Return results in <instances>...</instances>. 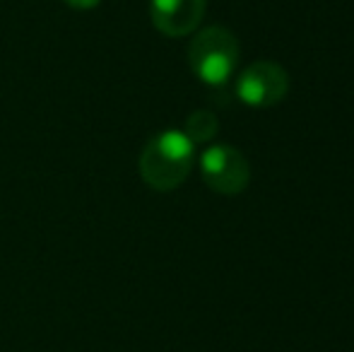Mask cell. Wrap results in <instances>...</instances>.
Wrapping results in <instances>:
<instances>
[{
    "label": "cell",
    "instance_id": "obj_1",
    "mask_svg": "<svg viewBox=\"0 0 354 352\" xmlns=\"http://www.w3.org/2000/svg\"><path fill=\"white\" fill-rule=\"evenodd\" d=\"M196 162V145L183 131H164L145 145L140 155V176L154 191H174L188 178Z\"/></svg>",
    "mask_w": 354,
    "mask_h": 352
},
{
    "label": "cell",
    "instance_id": "obj_2",
    "mask_svg": "<svg viewBox=\"0 0 354 352\" xmlns=\"http://www.w3.org/2000/svg\"><path fill=\"white\" fill-rule=\"evenodd\" d=\"M239 61V41L229 29L207 27L188 44V66L207 85H224Z\"/></svg>",
    "mask_w": 354,
    "mask_h": 352
},
{
    "label": "cell",
    "instance_id": "obj_3",
    "mask_svg": "<svg viewBox=\"0 0 354 352\" xmlns=\"http://www.w3.org/2000/svg\"><path fill=\"white\" fill-rule=\"evenodd\" d=\"M203 181L219 196H239L251 181L248 160L232 145H214L201 157Z\"/></svg>",
    "mask_w": 354,
    "mask_h": 352
},
{
    "label": "cell",
    "instance_id": "obj_4",
    "mask_svg": "<svg viewBox=\"0 0 354 352\" xmlns=\"http://www.w3.org/2000/svg\"><path fill=\"white\" fill-rule=\"evenodd\" d=\"M289 75L282 66L272 61H256L239 75L236 94L243 104L256 109H268L287 97Z\"/></svg>",
    "mask_w": 354,
    "mask_h": 352
},
{
    "label": "cell",
    "instance_id": "obj_5",
    "mask_svg": "<svg viewBox=\"0 0 354 352\" xmlns=\"http://www.w3.org/2000/svg\"><path fill=\"white\" fill-rule=\"evenodd\" d=\"M207 0H149L152 24L167 37H186L203 22Z\"/></svg>",
    "mask_w": 354,
    "mask_h": 352
},
{
    "label": "cell",
    "instance_id": "obj_6",
    "mask_svg": "<svg viewBox=\"0 0 354 352\" xmlns=\"http://www.w3.org/2000/svg\"><path fill=\"white\" fill-rule=\"evenodd\" d=\"M217 131H219L217 116H214L212 111H205V109L193 111L191 116L186 118V126H183V136H186L193 145H198V142H210L212 138L217 136Z\"/></svg>",
    "mask_w": 354,
    "mask_h": 352
},
{
    "label": "cell",
    "instance_id": "obj_7",
    "mask_svg": "<svg viewBox=\"0 0 354 352\" xmlns=\"http://www.w3.org/2000/svg\"><path fill=\"white\" fill-rule=\"evenodd\" d=\"M63 3H66L68 8H73V10H80V12H84V10H94V8H99V3H102V0H63Z\"/></svg>",
    "mask_w": 354,
    "mask_h": 352
}]
</instances>
